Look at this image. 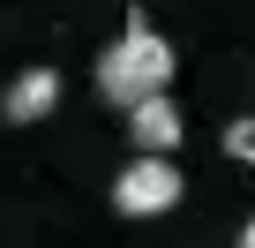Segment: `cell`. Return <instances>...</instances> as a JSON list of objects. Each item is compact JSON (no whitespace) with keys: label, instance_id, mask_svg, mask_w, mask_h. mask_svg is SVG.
Returning a JSON list of instances; mask_svg holds the SVG:
<instances>
[{"label":"cell","instance_id":"cell-4","mask_svg":"<svg viewBox=\"0 0 255 248\" xmlns=\"http://www.w3.org/2000/svg\"><path fill=\"white\" fill-rule=\"evenodd\" d=\"M53 105H60V75L53 68H23L8 90H0V120H8V128H38Z\"/></svg>","mask_w":255,"mask_h":248},{"label":"cell","instance_id":"cell-6","mask_svg":"<svg viewBox=\"0 0 255 248\" xmlns=\"http://www.w3.org/2000/svg\"><path fill=\"white\" fill-rule=\"evenodd\" d=\"M240 248H255V218H248V226H240Z\"/></svg>","mask_w":255,"mask_h":248},{"label":"cell","instance_id":"cell-1","mask_svg":"<svg viewBox=\"0 0 255 248\" xmlns=\"http://www.w3.org/2000/svg\"><path fill=\"white\" fill-rule=\"evenodd\" d=\"M173 68H180V53H173V38H158L150 23H128L105 53H98V98L105 105H135V98H150V90H165L173 83Z\"/></svg>","mask_w":255,"mask_h":248},{"label":"cell","instance_id":"cell-2","mask_svg":"<svg viewBox=\"0 0 255 248\" xmlns=\"http://www.w3.org/2000/svg\"><path fill=\"white\" fill-rule=\"evenodd\" d=\"M180 196H188V181H180L173 151H135V158L113 173V211L120 218H165Z\"/></svg>","mask_w":255,"mask_h":248},{"label":"cell","instance_id":"cell-3","mask_svg":"<svg viewBox=\"0 0 255 248\" xmlns=\"http://www.w3.org/2000/svg\"><path fill=\"white\" fill-rule=\"evenodd\" d=\"M180 136H188V120H180L173 90H150V98L128 105V143H135V151H173Z\"/></svg>","mask_w":255,"mask_h":248},{"label":"cell","instance_id":"cell-5","mask_svg":"<svg viewBox=\"0 0 255 248\" xmlns=\"http://www.w3.org/2000/svg\"><path fill=\"white\" fill-rule=\"evenodd\" d=\"M225 158L255 166V120H233V128H225Z\"/></svg>","mask_w":255,"mask_h":248}]
</instances>
